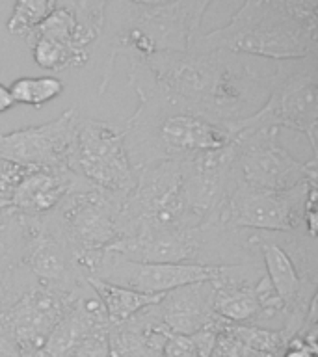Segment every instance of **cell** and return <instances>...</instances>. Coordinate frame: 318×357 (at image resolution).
Masks as SVG:
<instances>
[{"label":"cell","instance_id":"obj_1","mask_svg":"<svg viewBox=\"0 0 318 357\" xmlns=\"http://www.w3.org/2000/svg\"><path fill=\"white\" fill-rule=\"evenodd\" d=\"M272 73L273 61L222 49L188 47L128 60L132 89H153L173 105L233 128L264 105Z\"/></svg>","mask_w":318,"mask_h":357},{"label":"cell","instance_id":"obj_2","mask_svg":"<svg viewBox=\"0 0 318 357\" xmlns=\"http://www.w3.org/2000/svg\"><path fill=\"white\" fill-rule=\"evenodd\" d=\"M138 106L123 125V142L130 166L139 172L160 162H181L227 147L236 132L231 125L212 121L173 105L153 89L136 88Z\"/></svg>","mask_w":318,"mask_h":357},{"label":"cell","instance_id":"obj_3","mask_svg":"<svg viewBox=\"0 0 318 357\" xmlns=\"http://www.w3.org/2000/svg\"><path fill=\"white\" fill-rule=\"evenodd\" d=\"M188 47L270 61L301 58L317 52V22L301 19L279 0H244L225 26L195 36Z\"/></svg>","mask_w":318,"mask_h":357},{"label":"cell","instance_id":"obj_4","mask_svg":"<svg viewBox=\"0 0 318 357\" xmlns=\"http://www.w3.org/2000/svg\"><path fill=\"white\" fill-rule=\"evenodd\" d=\"M214 0H173L169 4L144 8L117 0L116 26L108 39L105 73L99 84L103 95L112 80L117 56L147 58L164 50H186L199 36L203 15Z\"/></svg>","mask_w":318,"mask_h":357},{"label":"cell","instance_id":"obj_5","mask_svg":"<svg viewBox=\"0 0 318 357\" xmlns=\"http://www.w3.org/2000/svg\"><path fill=\"white\" fill-rule=\"evenodd\" d=\"M292 128L303 134L317 158L318 136V52L273 61V73L264 105L244 121L234 125V132L245 128Z\"/></svg>","mask_w":318,"mask_h":357},{"label":"cell","instance_id":"obj_6","mask_svg":"<svg viewBox=\"0 0 318 357\" xmlns=\"http://www.w3.org/2000/svg\"><path fill=\"white\" fill-rule=\"evenodd\" d=\"M127 194H110L84 183L52 211L61 234L84 273L89 275L99 257L119 238L117 216Z\"/></svg>","mask_w":318,"mask_h":357},{"label":"cell","instance_id":"obj_7","mask_svg":"<svg viewBox=\"0 0 318 357\" xmlns=\"http://www.w3.org/2000/svg\"><path fill=\"white\" fill-rule=\"evenodd\" d=\"M231 147L236 183L251 188L285 192L318 177L317 158L301 162L290 155L279 139V128L240 130Z\"/></svg>","mask_w":318,"mask_h":357},{"label":"cell","instance_id":"obj_8","mask_svg":"<svg viewBox=\"0 0 318 357\" xmlns=\"http://www.w3.org/2000/svg\"><path fill=\"white\" fill-rule=\"evenodd\" d=\"M67 166L82 181L110 194H128L136 184L121 123L78 117Z\"/></svg>","mask_w":318,"mask_h":357},{"label":"cell","instance_id":"obj_9","mask_svg":"<svg viewBox=\"0 0 318 357\" xmlns=\"http://www.w3.org/2000/svg\"><path fill=\"white\" fill-rule=\"evenodd\" d=\"M317 178L298 188L272 192L236 183L220 211V225L264 233H289L305 229L307 199Z\"/></svg>","mask_w":318,"mask_h":357},{"label":"cell","instance_id":"obj_10","mask_svg":"<svg viewBox=\"0 0 318 357\" xmlns=\"http://www.w3.org/2000/svg\"><path fill=\"white\" fill-rule=\"evenodd\" d=\"M214 312L231 324H253L285 317V307L268 279L261 259L245 264L218 266L214 279Z\"/></svg>","mask_w":318,"mask_h":357},{"label":"cell","instance_id":"obj_11","mask_svg":"<svg viewBox=\"0 0 318 357\" xmlns=\"http://www.w3.org/2000/svg\"><path fill=\"white\" fill-rule=\"evenodd\" d=\"M24 264L38 284L63 292H75L86 283V273L78 266L66 236L52 212L43 216H24Z\"/></svg>","mask_w":318,"mask_h":357},{"label":"cell","instance_id":"obj_12","mask_svg":"<svg viewBox=\"0 0 318 357\" xmlns=\"http://www.w3.org/2000/svg\"><path fill=\"white\" fill-rule=\"evenodd\" d=\"M216 272L218 266L130 261L116 251L106 250L91 268L89 278L132 289L144 294H166L167 290L177 289L183 284L211 281Z\"/></svg>","mask_w":318,"mask_h":357},{"label":"cell","instance_id":"obj_13","mask_svg":"<svg viewBox=\"0 0 318 357\" xmlns=\"http://www.w3.org/2000/svg\"><path fill=\"white\" fill-rule=\"evenodd\" d=\"M78 117V108L71 106L54 121L0 132V158L39 169L69 167Z\"/></svg>","mask_w":318,"mask_h":357},{"label":"cell","instance_id":"obj_14","mask_svg":"<svg viewBox=\"0 0 318 357\" xmlns=\"http://www.w3.org/2000/svg\"><path fill=\"white\" fill-rule=\"evenodd\" d=\"M78 290L63 292L36 283L21 296L15 305L10 307L4 314H0L22 354L38 351L45 344L49 333L66 312L67 305L71 303L73 296Z\"/></svg>","mask_w":318,"mask_h":357},{"label":"cell","instance_id":"obj_15","mask_svg":"<svg viewBox=\"0 0 318 357\" xmlns=\"http://www.w3.org/2000/svg\"><path fill=\"white\" fill-rule=\"evenodd\" d=\"M110 326L105 307L88 281L73 296L71 303L61 314L45 344L38 351L22 354V357H73V354L93 333Z\"/></svg>","mask_w":318,"mask_h":357},{"label":"cell","instance_id":"obj_16","mask_svg":"<svg viewBox=\"0 0 318 357\" xmlns=\"http://www.w3.org/2000/svg\"><path fill=\"white\" fill-rule=\"evenodd\" d=\"M153 309L167 335H194L201 329L218 328L223 322V318L214 312V289L211 281L167 290Z\"/></svg>","mask_w":318,"mask_h":357},{"label":"cell","instance_id":"obj_17","mask_svg":"<svg viewBox=\"0 0 318 357\" xmlns=\"http://www.w3.org/2000/svg\"><path fill=\"white\" fill-rule=\"evenodd\" d=\"M84 183L86 181L75 175L69 167H36L11 194L10 206L24 216H43L54 211L69 192Z\"/></svg>","mask_w":318,"mask_h":357},{"label":"cell","instance_id":"obj_18","mask_svg":"<svg viewBox=\"0 0 318 357\" xmlns=\"http://www.w3.org/2000/svg\"><path fill=\"white\" fill-rule=\"evenodd\" d=\"M153 305L108 326L110 357H162L169 335L162 328Z\"/></svg>","mask_w":318,"mask_h":357},{"label":"cell","instance_id":"obj_19","mask_svg":"<svg viewBox=\"0 0 318 357\" xmlns=\"http://www.w3.org/2000/svg\"><path fill=\"white\" fill-rule=\"evenodd\" d=\"M88 284L93 289V292L99 296L100 303L105 307L108 322L119 324L123 320H127L138 311L145 309V307L153 305L160 300L164 294H144V292H136L132 289H125V287H117V284H110L100 281L95 278H86Z\"/></svg>","mask_w":318,"mask_h":357},{"label":"cell","instance_id":"obj_20","mask_svg":"<svg viewBox=\"0 0 318 357\" xmlns=\"http://www.w3.org/2000/svg\"><path fill=\"white\" fill-rule=\"evenodd\" d=\"M26 41L32 47L33 61L47 71L60 73L66 69H77V67L86 66L89 58L88 49H78V47L58 43L52 39L30 38Z\"/></svg>","mask_w":318,"mask_h":357},{"label":"cell","instance_id":"obj_21","mask_svg":"<svg viewBox=\"0 0 318 357\" xmlns=\"http://www.w3.org/2000/svg\"><path fill=\"white\" fill-rule=\"evenodd\" d=\"M106 6L108 0H54V8L69 11L75 17L80 36L88 47L105 32Z\"/></svg>","mask_w":318,"mask_h":357},{"label":"cell","instance_id":"obj_22","mask_svg":"<svg viewBox=\"0 0 318 357\" xmlns=\"http://www.w3.org/2000/svg\"><path fill=\"white\" fill-rule=\"evenodd\" d=\"M63 89L66 84L58 77H22L10 86L15 105H26L32 108H41L54 100L63 93Z\"/></svg>","mask_w":318,"mask_h":357},{"label":"cell","instance_id":"obj_23","mask_svg":"<svg viewBox=\"0 0 318 357\" xmlns=\"http://www.w3.org/2000/svg\"><path fill=\"white\" fill-rule=\"evenodd\" d=\"M218 328L201 329L194 335H169L162 357H218L214 354Z\"/></svg>","mask_w":318,"mask_h":357},{"label":"cell","instance_id":"obj_24","mask_svg":"<svg viewBox=\"0 0 318 357\" xmlns=\"http://www.w3.org/2000/svg\"><path fill=\"white\" fill-rule=\"evenodd\" d=\"M52 10H54V0H15L6 28L11 36L28 39L33 28Z\"/></svg>","mask_w":318,"mask_h":357},{"label":"cell","instance_id":"obj_25","mask_svg":"<svg viewBox=\"0 0 318 357\" xmlns=\"http://www.w3.org/2000/svg\"><path fill=\"white\" fill-rule=\"evenodd\" d=\"M73 357H110V351H108V328L100 329V331L91 335L73 354Z\"/></svg>","mask_w":318,"mask_h":357},{"label":"cell","instance_id":"obj_26","mask_svg":"<svg viewBox=\"0 0 318 357\" xmlns=\"http://www.w3.org/2000/svg\"><path fill=\"white\" fill-rule=\"evenodd\" d=\"M317 339L311 337H303V335H296L287 342V346L281 351L279 357H317Z\"/></svg>","mask_w":318,"mask_h":357},{"label":"cell","instance_id":"obj_27","mask_svg":"<svg viewBox=\"0 0 318 357\" xmlns=\"http://www.w3.org/2000/svg\"><path fill=\"white\" fill-rule=\"evenodd\" d=\"M0 357H22V350L0 317Z\"/></svg>","mask_w":318,"mask_h":357},{"label":"cell","instance_id":"obj_28","mask_svg":"<svg viewBox=\"0 0 318 357\" xmlns=\"http://www.w3.org/2000/svg\"><path fill=\"white\" fill-rule=\"evenodd\" d=\"M13 106H15V100L11 97L10 88L0 82V114H4V112H8L10 108H13Z\"/></svg>","mask_w":318,"mask_h":357},{"label":"cell","instance_id":"obj_29","mask_svg":"<svg viewBox=\"0 0 318 357\" xmlns=\"http://www.w3.org/2000/svg\"><path fill=\"white\" fill-rule=\"evenodd\" d=\"M4 206H8V201L0 197V208H4Z\"/></svg>","mask_w":318,"mask_h":357},{"label":"cell","instance_id":"obj_30","mask_svg":"<svg viewBox=\"0 0 318 357\" xmlns=\"http://www.w3.org/2000/svg\"><path fill=\"white\" fill-rule=\"evenodd\" d=\"M0 211H2V208H0Z\"/></svg>","mask_w":318,"mask_h":357}]
</instances>
